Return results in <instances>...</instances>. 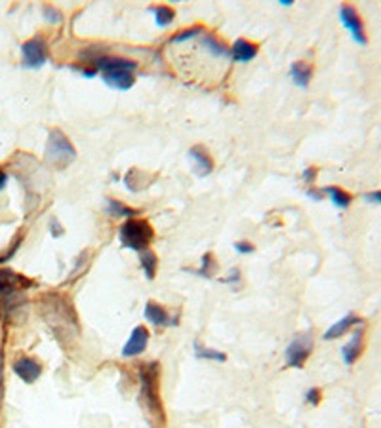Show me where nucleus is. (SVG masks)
<instances>
[{"label": "nucleus", "mask_w": 381, "mask_h": 428, "mask_svg": "<svg viewBox=\"0 0 381 428\" xmlns=\"http://www.w3.org/2000/svg\"><path fill=\"white\" fill-rule=\"evenodd\" d=\"M119 238L120 244H122L124 248L141 254L145 249H149L151 242H153V238H155V230H153L149 221L134 218L128 219V221L120 227Z\"/></svg>", "instance_id": "nucleus-1"}, {"label": "nucleus", "mask_w": 381, "mask_h": 428, "mask_svg": "<svg viewBox=\"0 0 381 428\" xmlns=\"http://www.w3.org/2000/svg\"><path fill=\"white\" fill-rule=\"evenodd\" d=\"M44 155H46L44 158L48 162V166L56 170H65L75 162L76 149L69 141V137L65 136L61 130H52Z\"/></svg>", "instance_id": "nucleus-2"}, {"label": "nucleus", "mask_w": 381, "mask_h": 428, "mask_svg": "<svg viewBox=\"0 0 381 428\" xmlns=\"http://www.w3.org/2000/svg\"><path fill=\"white\" fill-rule=\"evenodd\" d=\"M158 364H143L139 369V379L143 386V396H147V408L160 411V400H158Z\"/></svg>", "instance_id": "nucleus-3"}, {"label": "nucleus", "mask_w": 381, "mask_h": 428, "mask_svg": "<svg viewBox=\"0 0 381 428\" xmlns=\"http://www.w3.org/2000/svg\"><path fill=\"white\" fill-rule=\"evenodd\" d=\"M339 18H341V23L345 25V29L351 32V37L355 38L356 44H368V37H366V31H364V23L363 18L358 16L355 6H351V4H344V6L339 8Z\"/></svg>", "instance_id": "nucleus-4"}, {"label": "nucleus", "mask_w": 381, "mask_h": 428, "mask_svg": "<svg viewBox=\"0 0 381 428\" xmlns=\"http://www.w3.org/2000/svg\"><path fill=\"white\" fill-rule=\"evenodd\" d=\"M312 352V339L309 335H298L286 348V364L290 367H303Z\"/></svg>", "instance_id": "nucleus-5"}, {"label": "nucleus", "mask_w": 381, "mask_h": 428, "mask_svg": "<svg viewBox=\"0 0 381 428\" xmlns=\"http://www.w3.org/2000/svg\"><path fill=\"white\" fill-rule=\"evenodd\" d=\"M21 54H23V65L29 69L42 67L46 59H48V48H46V42L40 37H35L23 42Z\"/></svg>", "instance_id": "nucleus-6"}, {"label": "nucleus", "mask_w": 381, "mask_h": 428, "mask_svg": "<svg viewBox=\"0 0 381 428\" xmlns=\"http://www.w3.org/2000/svg\"><path fill=\"white\" fill-rule=\"evenodd\" d=\"M33 282L25 276L13 273L10 268H0V297L10 295L16 292H25L27 287H31Z\"/></svg>", "instance_id": "nucleus-7"}, {"label": "nucleus", "mask_w": 381, "mask_h": 428, "mask_svg": "<svg viewBox=\"0 0 381 428\" xmlns=\"http://www.w3.org/2000/svg\"><path fill=\"white\" fill-rule=\"evenodd\" d=\"M12 369L27 385H33L42 375V366L35 358H31V356H21L19 360L13 362Z\"/></svg>", "instance_id": "nucleus-8"}, {"label": "nucleus", "mask_w": 381, "mask_h": 428, "mask_svg": "<svg viewBox=\"0 0 381 428\" xmlns=\"http://www.w3.org/2000/svg\"><path fill=\"white\" fill-rule=\"evenodd\" d=\"M147 345H149V331L143 326H138V328L131 331L130 337H128V341H126L124 348H122V356L124 358L139 356L147 348Z\"/></svg>", "instance_id": "nucleus-9"}, {"label": "nucleus", "mask_w": 381, "mask_h": 428, "mask_svg": "<svg viewBox=\"0 0 381 428\" xmlns=\"http://www.w3.org/2000/svg\"><path fill=\"white\" fill-rule=\"evenodd\" d=\"M145 318H147V322H151L156 328H168V326H175L177 323V318L172 316L163 304H158L156 301H147V304H145Z\"/></svg>", "instance_id": "nucleus-10"}, {"label": "nucleus", "mask_w": 381, "mask_h": 428, "mask_svg": "<svg viewBox=\"0 0 381 428\" xmlns=\"http://www.w3.org/2000/svg\"><path fill=\"white\" fill-rule=\"evenodd\" d=\"M95 71H101V73H117V71H134L138 67V63L130 61V59H124V57H98V61L92 63Z\"/></svg>", "instance_id": "nucleus-11"}, {"label": "nucleus", "mask_w": 381, "mask_h": 428, "mask_svg": "<svg viewBox=\"0 0 381 428\" xmlns=\"http://www.w3.org/2000/svg\"><path fill=\"white\" fill-rule=\"evenodd\" d=\"M356 326H363V318H358L356 314H347V316H344L341 320H338V322L334 323L330 329H326L324 333V339L326 341H330V339H339V337H344L345 333H349L351 329L356 328Z\"/></svg>", "instance_id": "nucleus-12"}, {"label": "nucleus", "mask_w": 381, "mask_h": 428, "mask_svg": "<svg viewBox=\"0 0 381 428\" xmlns=\"http://www.w3.org/2000/svg\"><path fill=\"white\" fill-rule=\"evenodd\" d=\"M189 155L194 160V170H197V175L200 177H206L208 174H212L213 170V160L210 153L206 150V147L202 145H194L193 149L189 150Z\"/></svg>", "instance_id": "nucleus-13"}, {"label": "nucleus", "mask_w": 381, "mask_h": 428, "mask_svg": "<svg viewBox=\"0 0 381 428\" xmlns=\"http://www.w3.org/2000/svg\"><path fill=\"white\" fill-rule=\"evenodd\" d=\"M363 350H364V331L363 328L356 329L355 333H353V337H351V341L347 343L344 347V362L347 364V366H353L361 356H363Z\"/></svg>", "instance_id": "nucleus-14"}, {"label": "nucleus", "mask_w": 381, "mask_h": 428, "mask_svg": "<svg viewBox=\"0 0 381 428\" xmlns=\"http://www.w3.org/2000/svg\"><path fill=\"white\" fill-rule=\"evenodd\" d=\"M103 82L115 90H130L136 84V76L131 71H117V73H103Z\"/></svg>", "instance_id": "nucleus-15"}, {"label": "nucleus", "mask_w": 381, "mask_h": 428, "mask_svg": "<svg viewBox=\"0 0 381 428\" xmlns=\"http://www.w3.org/2000/svg\"><path fill=\"white\" fill-rule=\"evenodd\" d=\"M257 56V44L248 42L246 38H238L237 42L233 44L231 57L238 63H246L254 59Z\"/></svg>", "instance_id": "nucleus-16"}, {"label": "nucleus", "mask_w": 381, "mask_h": 428, "mask_svg": "<svg viewBox=\"0 0 381 428\" xmlns=\"http://www.w3.org/2000/svg\"><path fill=\"white\" fill-rule=\"evenodd\" d=\"M290 75H292V78H294V82L298 86L307 88L312 78V67L311 65H307L305 61H295L292 63Z\"/></svg>", "instance_id": "nucleus-17"}, {"label": "nucleus", "mask_w": 381, "mask_h": 428, "mask_svg": "<svg viewBox=\"0 0 381 428\" xmlns=\"http://www.w3.org/2000/svg\"><path fill=\"white\" fill-rule=\"evenodd\" d=\"M107 213L111 218H126V219H134L138 215L139 211L134 210V208H128L126 204L119 202V200L107 198Z\"/></svg>", "instance_id": "nucleus-18"}, {"label": "nucleus", "mask_w": 381, "mask_h": 428, "mask_svg": "<svg viewBox=\"0 0 381 428\" xmlns=\"http://www.w3.org/2000/svg\"><path fill=\"white\" fill-rule=\"evenodd\" d=\"M324 194H328L332 202H334V206H338V208H341V210L349 208L351 202H353V194H349L347 191H344L341 186H326Z\"/></svg>", "instance_id": "nucleus-19"}, {"label": "nucleus", "mask_w": 381, "mask_h": 428, "mask_svg": "<svg viewBox=\"0 0 381 428\" xmlns=\"http://www.w3.org/2000/svg\"><path fill=\"white\" fill-rule=\"evenodd\" d=\"M139 261H141V268H143V274L147 280H153L156 274V267H158V259H156L155 251L151 249H145L139 254Z\"/></svg>", "instance_id": "nucleus-20"}, {"label": "nucleus", "mask_w": 381, "mask_h": 428, "mask_svg": "<svg viewBox=\"0 0 381 428\" xmlns=\"http://www.w3.org/2000/svg\"><path fill=\"white\" fill-rule=\"evenodd\" d=\"M194 354H197V358H202V360H213V362H225L227 360V354L219 352V350H213V348H206L202 347L199 341L194 343Z\"/></svg>", "instance_id": "nucleus-21"}, {"label": "nucleus", "mask_w": 381, "mask_h": 428, "mask_svg": "<svg viewBox=\"0 0 381 428\" xmlns=\"http://www.w3.org/2000/svg\"><path fill=\"white\" fill-rule=\"evenodd\" d=\"M153 13H155L156 25L158 27H168L175 18L174 8L166 6V4H160V6L153 8Z\"/></svg>", "instance_id": "nucleus-22"}, {"label": "nucleus", "mask_w": 381, "mask_h": 428, "mask_svg": "<svg viewBox=\"0 0 381 428\" xmlns=\"http://www.w3.org/2000/svg\"><path fill=\"white\" fill-rule=\"evenodd\" d=\"M200 32H204V27L202 25H194V27H189V29H185V31L177 32V35H174V37L170 38V44H183V42H189V40H193V38H197L200 35Z\"/></svg>", "instance_id": "nucleus-23"}, {"label": "nucleus", "mask_w": 381, "mask_h": 428, "mask_svg": "<svg viewBox=\"0 0 381 428\" xmlns=\"http://www.w3.org/2000/svg\"><path fill=\"white\" fill-rule=\"evenodd\" d=\"M216 273H218V263H216L212 254L204 255V257H202V267H200L199 271H194V274H199L202 278H212Z\"/></svg>", "instance_id": "nucleus-24"}, {"label": "nucleus", "mask_w": 381, "mask_h": 428, "mask_svg": "<svg viewBox=\"0 0 381 428\" xmlns=\"http://www.w3.org/2000/svg\"><path fill=\"white\" fill-rule=\"evenodd\" d=\"M305 400L309 405H319L320 400H322V391L320 388H317V386H312V388H309L305 394Z\"/></svg>", "instance_id": "nucleus-25"}, {"label": "nucleus", "mask_w": 381, "mask_h": 428, "mask_svg": "<svg viewBox=\"0 0 381 428\" xmlns=\"http://www.w3.org/2000/svg\"><path fill=\"white\" fill-rule=\"evenodd\" d=\"M44 16H46V19L52 21V23H61V12L56 10L54 6H44Z\"/></svg>", "instance_id": "nucleus-26"}, {"label": "nucleus", "mask_w": 381, "mask_h": 428, "mask_svg": "<svg viewBox=\"0 0 381 428\" xmlns=\"http://www.w3.org/2000/svg\"><path fill=\"white\" fill-rule=\"evenodd\" d=\"M235 249H237L238 254H244V255H250L254 254V249H256V246L252 242H246V240H240V242L235 244Z\"/></svg>", "instance_id": "nucleus-27"}, {"label": "nucleus", "mask_w": 381, "mask_h": 428, "mask_svg": "<svg viewBox=\"0 0 381 428\" xmlns=\"http://www.w3.org/2000/svg\"><path fill=\"white\" fill-rule=\"evenodd\" d=\"M317 174H319V168H307L303 172V181H305L307 185H312L315 179H317Z\"/></svg>", "instance_id": "nucleus-28"}, {"label": "nucleus", "mask_w": 381, "mask_h": 428, "mask_svg": "<svg viewBox=\"0 0 381 428\" xmlns=\"http://www.w3.org/2000/svg\"><path fill=\"white\" fill-rule=\"evenodd\" d=\"M238 280H240V271H238V268H231L229 278H223L221 282H223V284H235V282H238Z\"/></svg>", "instance_id": "nucleus-29"}, {"label": "nucleus", "mask_w": 381, "mask_h": 428, "mask_svg": "<svg viewBox=\"0 0 381 428\" xmlns=\"http://www.w3.org/2000/svg\"><path fill=\"white\" fill-rule=\"evenodd\" d=\"M364 198L368 202H375V204H381V191H372V193L364 194Z\"/></svg>", "instance_id": "nucleus-30"}, {"label": "nucleus", "mask_w": 381, "mask_h": 428, "mask_svg": "<svg viewBox=\"0 0 381 428\" xmlns=\"http://www.w3.org/2000/svg\"><path fill=\"white\" fill-rule=\"evenodd\" d=\"M307 196L312 200H322V196H324V191H317V189H309L307 191Z\"/></svg>", "instance_id": "nucleus-31"}, {"label": "nucleus", "mask_w": 381, "mask_h": 428, "mask_svg": "<svg viewBox=\"0 0 381 428\" xmlns=\"http://www.w3.org/2000/svg\"><path fill=\"white\" fill-rule=\"evenodd\" d=\"M6 181H8V175L4 170H0V191H4V186H6Z\"/></svg>", "instance_id": "nucleus-32"}]
</instances>
